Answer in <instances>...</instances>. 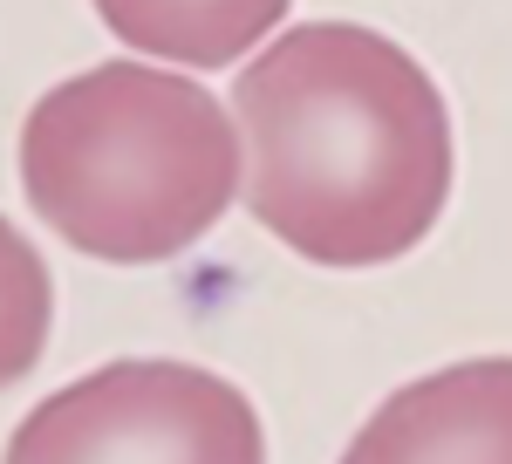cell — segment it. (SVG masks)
<instances>
[{"mask_svg":"<svg viewBox=\"0 0 512 464\" xmlns=\"http://www.w3.org/2000/svg\"><path fill=\"white\" fill-rule=\"evenodd\" d=\"M246 212L335 273L424 246L451 198V110L431 69L362 21H301L233 82Z\"/></svg>","mask_w":512,"mask_h":464,"instance_id":"1","label":"cell"},{"mask_svg":"<svg viewBox=\"0 0 512 464\" xmlns=\"http://www.w3.org/2000/svg\"><path fill=\"white\" fill-rule=\"evenodd\" d=\"M239 123L192 76L103 62L55 82L21 123V192L41 226L110 267H151L226 219Z\"/></svg>","mask_w":512,"mask_h":464,"instance_id":"2","label":"cell"},{"mask_svg":"<svg viewBox=\"0 0 512 464\" xmlns=\"http://www.w3.org/2000/svg\"><path fill=\"white\" fill-rule=\"evenodd\" d=\"M0 464H267V430L239 383L130 355L35 403Z\"/></svg>","mask_w":512,"mask_h":464,"instance_id":"3","label":"cell"},{"mask_svg":"<svg viewBox=\"0 0 512 464\" xmlns=\"http://www.w3.org/2000/svg\"><path fill=\"white\" fill-rule=\"evenodd\" d=\"M342 464H512V355H472L390 389Z\"/></svg>","mask_w":512,"mask_h":464,"instance_id":"4","label":"cell"},{"mask_svg":"<svg viewBox=\"0 0 512 464\" xmlns=\"http://www.w3.org/2000/svg\"><path fill=\"white\" fill-rule=\"evenodd\" d=\"M294 0H96V21L158 62L219 69L274 35V21Z\"/></svg>","mask_w":512,"mask_h":464,"instance_id":"5","label":"cell"},{"mask_svg":"<svg viewBox=\"0 0 512 464\" xmlns=\"http://www.w3.org/2000/svg\"><path fill=\"white\" fill-rule=\"evenodd\" d=\"M55 328V280L41 267L35 239L0 219V389H14L48 348Z\"/></svg>","mask_w":512,"mask_h":464,"instance_id":"6","label":"cell"}]
</instances>
